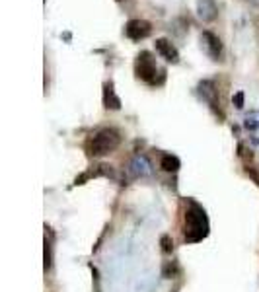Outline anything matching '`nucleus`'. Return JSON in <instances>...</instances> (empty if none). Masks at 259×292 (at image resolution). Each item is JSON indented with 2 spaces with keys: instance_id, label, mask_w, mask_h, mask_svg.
Masks as SVG:
<instances>
[{
  "instance_id": "obj_1",
  "label": "nucleus",
  "mask_w": 259,
  "mask_h": 292,
  "mask_svg": "<svg viewBox=\"0 0 259 292\" xmlns=\"http://www.w3.org/2000/svg\"><path fill=\"white\" fill-rule=\"evenodd\" d=\"M209 234V222L205 211L197 203H189V208L185 213V240L189 243L201 241Z\"/></svg>"
},
{
  "instance_id": "obj_2",
  "label": "nucleus",
  "mask_w": 259,
  "mask_h": 292,
  "mask_svg": "<svg viewBox=\"0 0 259 292\" xmlns=\"http://www.w3.org/2000/svg\"><path fill=\"white\" fill-rule=\"evenodd\" d=\"M121 142V135L115 129H101L94 135V139L90 140V154L92 156H103L115 150Z\"/></svg>"
},
{
  "instance_id": "obj_3",
  "label": "nucleus",
  "mask_w": 259,
  "mask_h": 292,
  "mask_svg": "<svg viewBox=\"0 0 259 292\" xmlns=\"http://www.w3.org/2000/svg\"><path fill=\"white\" fill-rule=\"evenodd\" d=\"M156 70H158L156 61H154V57H152L148 51H142L138 57H136L135 72H136V76L140 78L142 82L156 86V84H158V80H156Z\"/></svg>"
},
{
  "instance_id": "obj_4",
  "label": "nucleus",
  "mask_w": 259,
  "mask_h": 292,
  "mask_svg": "<svg viewBox=\"0 0 259 292\" xmlns=\"http://www.w3.org/2000/svg\"><path fill=\"white\" fill-rule=\"evenodd\" d=\"M150 31H152V26L146 20H129L125 24V35L133 41H140V39L148 37Z\"/></svg>"
},
{
  "instance_id": "obj_5",
  "label": "nucleus",
  "mask_w": 259,
  "mask_h": 292,
  "mask_svg": "<svg viewBox=\"0 0 259 292\" xmlns=\"http://www.w3.org/2000/svg\"><path fill=\"white\" fill-rule=\"evenodd\" d=\"M201 47L203 51L209 55L210 59L218 61L222 55V41L218 35H214L212 31H203L201 33Z\"/></svg>"
},
{
  "instance_id": "obj_6",
  "label": "nucleus",
  "mask_w": 259,
  "mask_h": 292,
  "mask_svg": "<svg viewBox=\"0 0 259 292\" xmlns=\"http://www.w3.org/2000/svg\"><path fill=\"white\" fill-rule=\"evenodd\" d=\"M199 92H201L203 100L210 105V109L218 115V117H222L220 105H218V100H216V88H214V84H212L210 80H205V82L199 84Z\"/></svg>"
},
{
  "instance_id": "obj_7",
  "label": "nucleus",
  "mask_w": 259,
  "mask_h": 292,
  "mask_svg": "<svg viewBox=\"0 0 259 292\" xmlns=\"http://www.w3.org/2000/svg\"><path fill=\"white\" fill-rule=\"evenodd\" d=\"M129 174L133 178H146V176H150L152 174V165H150L146 156H140V154L133 156V160L129 162Z\"/></svg>"
},
{
  "instance_id": "obj_8",
  "label": "nucleus",
  "mask_w": 259,
  "mask_h": 292,
  "mask_svg": "<svg viewBox=\"0 0 259 292\" xmlns=\"http://www.w3.org/2000/svg\"><path fill=\"white\" fill-rule=\"evenodd\" d=\"M156 51L160 53L162 59H166L168 63H179V53H177V49H175V45H173L170 39L166 37H160L156 39Z\"/></svg>"
},
{
  "instance_id": "obj_9",
  "label": "nucleus",
  "mask_w": 259,
  "mask_h": 292,
  "mask_svg": "<svg viewBox=\"0 0 259 292\" xmlns=\"http://www.w3.org/2000/svg\"><path fill=\"white\" fill-rule=\"evenodd\" d=\"M197 14L203 22H214L218 16V6L214 0H197Z\"/></svg>"
},
{
  "instance_id": "obj_10",
  "label": "nucleus",
  "mask_w": 259,
  "mask_h": 292,
  "mask_svg": "<svg viewBox=\"0 0 259 292\" xmlns=\"http://www.w3.org/2000/svg\"><path fill=\"white\" fill-rule=\"evenodd\" d=\"M103 105L107 109H119L121 107V100L117 98V94L113 90V82H105L103 84Z\"/></svg>"
},
{
  "instance_id": "obj_11",
  "label": "nucleus",
  "mask_w": 259,
  "mask_h": 292,
  "mask_svg": "<svg viewBox=\"0 0 259 292\" xmlns=\"http://www.w3.org/2000/svg\"><path fill=\"white\" fill-rule=\"evenodd\" d=\"M160 168L168 174H175L179 170V160L177 156H172V154H164L160 160Z\"/></svg>"
},
{
  "instance_id": "obj_12",
  "label": "nucleus",
  "mask_w": 259,
  "mask_h": 292,
  "mask_svg": "<svg viewBox=\"0 0 259 292\" xmlns=\"http://www.w3.org/2000/svg\"><path fill=\"white\" fill-rule=\"evenodd\" d=\"M244 125H246L247 131H259V113L257 111H253V113L247 115Z\"/></svg>"
},
{
  "instance_id": "obj_13",
  "label": "nucleus",
  "mask_w": 259,
  "mask_h": 292,
  "mask_svg": "<svg viewBox=\"0 0 259 292\" xmlns=\"http://www.w3.org/2000/svg\"><path fill=\"white\" fill-rule=\"evenodd\" d=\"M160 245H162V252H164V254H172L173 252V241L168 234H164L160 238Z\"/></svg>"
},
{
  "instance_id": "obj_14",
  "label": "nucleus",
  "mask_w": 259,
  "mask_h": 292,
  "mask_svg": "<svg viewBox=\"0 0 259 292\" xmlns=\"http://www.w3.org/2000/svg\"><path fill=\"white\" fill-rule=\"evenodd\" d=\"M177 273V267L173 265V263H168V265L164 267V277H168V279H172L173 275Z\"/></svg>"
},
{
  "instance_id": "obj_15",
  "label": "nucleus",
  "mask_w": 259,
  "mask_h": 292,
  "mask_svg": "<svg viewBox=\"0 0 259 292\" xmlns=\"http://www.w3.org/2000/svg\"><path fill=\"white\" fill-rule=\"evenodd\" d=\"M51 269V243L45 240V271Z\"/></svg>"
},
{
  "instance_id": "obj_16",
  "label": "nucleus",
  "mask_w": 259,
  "mask_h": 292,
  "mask_svg": "<svg viewBox=\"0 0 259 292\" xmlns=\"http://www.w3.org/2000/svg\"><path fill=\"white\" fill-rule=\"evenodd\" d=\"M232 102H234V105L238 109H242V107H244V92H238L234 98H232Z\"/></svg>"
}]
</instances>
